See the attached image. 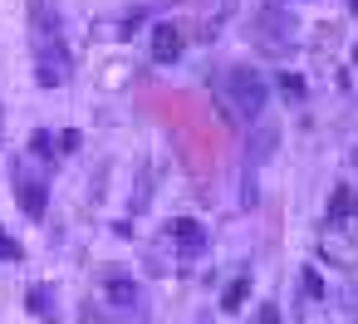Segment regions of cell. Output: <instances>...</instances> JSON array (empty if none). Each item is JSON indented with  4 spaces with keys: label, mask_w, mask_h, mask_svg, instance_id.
<instances>
[{
    "label": "cell",
    "mask_w": 358,
    "mask_h": 324,
    "mask_svg": "<svg viewBox=\"0 0 358 324\" xmlns=\"http://www.w3.org/2000/svg\"><path fill=\"white\" fill-rule=\"evenodd\" d=\"M35 74H40V89H64L69 84V50L59 40V25H50V35L35 25Z\"/></svg>",
    "instance_id": "cell-1"
},
{
    "label": "cell",
    "mask_w": 358,
    "mask_h": 324,
    "mask_svg": "<svg viewBox=\"0 0 358 324\" xmlns=\"http://www.w3.org/2000/svg\"><path fill=\"white\" fill-rule=\"evenodd\" d=\"M221 94H226V104H231L241 118H260V113H265V99H270L265 79H260L250 64L231 69V74H226V84H221Z\"/></svg>",
    "instance_id": "cell-2"
},
{
    "label": "cell",
    "mask_w": 358,
    "mask_h": 324,
    "mask_svg": "<svg viewBox=\"0 0 358 324\" xmlns=\"http://www.w3.org/2000/svg\"><path fill=\"white\" fill-rule=\"evenodd\" d=\"M294 15L289 10H280V6H270L265 15H260V50H270V55H285V50H294Z\"/></svg>",
    "instance_id": "cell-3"
},
{
    "label": "cell",
    "mask_w": 358,
    "mask_h": 324,
    "mask_svg": "<svg viewBox=\"0 0 358 324\" xmlns=\"http://www.w3.org/2000/svg\"><path fill=\"white\" fill-rule=\"evenodd\" d=\"M15 187H20V206H25V216L40 221V216H45V187H40L25 167H15Z\"/></svg>",
    "instance_id": "cell-4"
},
{
    "label": "cell",
    "mask_w": 358,
    "mask_h": 324,
    "mask_svg": "<svg viewBox=\"0 0 358 324\" xmlns=\"http://www.w3.org/2000/svg\"><path fill=\"white\" fill-rule=\"evenodd\" d=\"M167 236H172L182 251H201V246H206V226L192 221V216H172V221H167Z\"/></svg>",
    "instance_id": "cell-5"
},
{
    "label": "cell",
    "mask_w": 358,
    "mask_h": 324,
    "mask_svg": "<svg viewBox=\"0 0 358 324\" xmlns=\"http://www.w3.org/2000/svg\"><path fill=\"white\" fill-rule=\"evenodd\" d=\"M182 55V35H177V25H157L152 30V59L157 64H172Z\"/></svg>",
    "instance_id": "cell-6"
},
{
    "label": "cell",
    "mask_w": 358,
    "mask_h": 324,
    "mask_svg": "<svg viewBox=\"0 0 358 324\" xmlns=\"http://www.w3.org/2000/svg\"><path fill=\"white\" fill-rule=\"evenodd\" d=\"M353 211V192L348 187H334V202H329V221H343Z\"/></svg>",
    "instance_id": "cell-7"
},
{
    "label": "cell",
    "mask_w": 358,
    "mask_h": 324,
    "mask_svg": "<svg viewBox=\"0 0 358 324\" xmlns=\"http://www.w3.org/2000/svg\"><path fill=\"white\" fill-rule=\"evenodd\" d=\"M245 290H250V275H236V280H231V290L221 295V304H226V309H241V300H245Z\"/></svg>",
    "instance_id": "cell-8"
},
{
    "label": "cell",
    "mask_w": 358,
    "mask_h": 324,
    "mask_svg": "<svg viewBox=\"0 0 358 324\" xmlns=\"http://www.w3.org/2000/svg\"><path fill=\"white\" fill-rule=\"evenodd\" d=\"M30 309H35L40 319H55V300H50V290L35 285V290H30Z\"/></svg>",
    "instance_id": "cell-9"
},
{
    "label": "cell",
    "mask_w": 358,
    "mask_h": 324,
    "mask_svg": "<svg viewBox=\"0 0 358 324\" xmlns=\"http://www.w3.org/2000/svg\"><path fill=\"white\" fill-rule=\"evenodd\" d=\"M30 153H35V157H50V162H55V143H50V133H45V128H35V133H30Z\"/></svg>",
    "instance_id": "cell-10"
},
{
    "label": "cell",
    "mask_w": 358,
    "mask_h": 324,
    "mask_svg": "<svg viewBox=\"0 0 358 324\" xmlns=\"http://www.w3.org/2000/svg\"><path fill=\"white\" fill-rule=\"evenodd\" d=\"M108 295H113L118 304H133V300H138V290H133V280L123 285V275H113V280H108Z\"/></svg>",
    "instance_id": "cell-11"
},
{
    "label": "cell",
    "mask_w": 358,
    "mask_h": 324,
    "mask_svg": "<svg viewBox=\"0 0 358 324\" xmlns=\"http://www.w3.org/2000/svg\"><path fill=\"white\" fill-rule=\"evenodd\" d=\"M275 84H280V89H285L289 99H304V79H299V74H280Z\"/></svg>",
    "instance_id": "cell-12"
},
{
    "label": "cell",
    "mask_w": 358,
    "mask_h": 324,
    "mask_svg": "<svg viewBox=\"0 0 358 324\" xmlns=\"http://www.w3.org/2000/svg\"><path fill=\"white\" fill-rule=\"evenodd\" d=\"M304 295H324V280H319V270H304Z\"/></svg>",
    "instance_id": "cell-13"
},
{
    "label": "cell",
    "mask_w": 358,
    "mask_h": 324,
    "mask_svg": "<svg viewBox=\"0 0 358 324\" xmlns=\"http://www.w3.org/2000/svg\"><path fill=\"white\" fill-rule=\"evenodd\" d=\"M0 255H6V260H20V246H15L6 231H0Z\"/></svg>",
    "instance_id": "cell-14"
},
{
    "label": "cell",
    "mask_w": 358,
    "mask_h": 324,
    "mask_svg": "<svg viewBox=\"0 0 358 324\" xmlns=\"http://www.w3.org/2000/svg\"><path fill=\"white\" fill-rule=\"evenodd\" d=\"M79 143H84V138H79V133H74V128H69V133H64V138H59V148H64V153H79Z\"/></svg>",
    "instance_id": "cell-15"
},
{
    "label": "cell",
    "mask_w": 358,
    "mask_h": 324,
    "mask_svg": "<svg viewBox=\"0 0 358 324\" xmlns=\"http://www.w3.org/2000/svg\"><path fill=\"white\" fill-rule=\"evenodd\" d=\"M260 319H265V324H280V309H275V304H265V309H260Z\"/></svg>",
    "instance_id": "cell-16"
},
{
    "label": "cell",
    "mask_w": 358,
    "mask_h": 324,
    "mask_svg": "<svg viewBox=\"0 0 358 324\" xmlns=\"http://www.w3.org/2000/svg\"><path fill=\"white\" fill-rule=\"evenodd\" d=\"M0 123H6V118H0ZM0 143H6V128H0Z\"/></svg>",
    "instance_id": "cell-17"
}]
</instances>
